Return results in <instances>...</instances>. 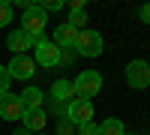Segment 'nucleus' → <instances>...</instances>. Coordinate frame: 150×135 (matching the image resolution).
I'll return each mask as SVG.
<instances>
[{
    "label": "nucleus",
    "mask_w": 150,
    "mask_h": 135,
    "mask_svg": "<svg viewBox=\"0 0 150 135\" xmlns=\"http://www.w3.org/2000/svg\"><path fill=\"white\" fill-rule=\"evenodd\" d=\"M45 24H48V15L39 9V3H30L24 6V15H21V30L30 36V39H42L45 33Z\"/></svg>",
    "instance_id": "obj_1"
},
{
    "label": "nucleus",
    "mask_w": 150,
    "mask_h": 135,
    "mask_svg": "<svg viewBox=\"0 0 150 135\" xmlns=\"http://www.w3.org/2000/svg\"><path fill=\"white\" fill-rule=\"evenodd\" d=\"M75 84V93H78V99H90L102 90V72L96 69H87V72H78V78L72 81Z\"/></svg>",
    "instance_id": "obj_2"
},
{
    "label": "nucleus",
    "mask_w": 150,
    "mask_h": 135,
    "mask_svg": "<svg viewBox=\"0 0 150 135\" xmlns=\"http://www.w3.org/2000/svg\"><path fill=\"white\" fill-rule=\"evenodd\" d=\"M102 33L96 30H81L78 33V42H75V54L78 57H99L102 54Z\"/></svg>",
    "instance_id": "obj_3"
},
{
    "label": "nucleus",
    "mask_w": 150,
    "mask_h": 135,
    "mask_svg": "<svg viewBox=\"0 0 150 135\" xmlns=\"http://www.w3.org/2000/svg\"><path fill=\"white\" fill-rule=\"evenodd\" d=\"M33 63L36 66H57L60 63V48L51 42V39H45V36H42V39H36L33 42Z\"/></svg>",
    "instance_id": "obj_4"
},
{
    "label": "nucleus",
    "mask_w": 150,
    "mask_h": 135,
    "mask_svg": "<svg viewBox=\"0 0 150 135\" xmlns=\"http://www.w3.org/2000/svg\"><path fill=\"white\" fill-rule=\"evenodd\" d=\"M126 81H129L132 90L150 87V63L147 60H129L126 63Z\"/></svg>",
    "instance_id": "obj_5"
},
{
    "label": "nucleus",
    "mask_w": 150,
    "mask_h": 135,
    "mask_svg": "<svg viewBox=\"0 0 150 135\" xmlns=\"http://www.w3.org/2000/svg\"><path fill=\"white\" fill-rule=\"evenodd\" d=\"M66 120L72 126H84V123H90L93 120V102L90 99H75L66 105Z\"/></svg>",
    "instance_id": "obj_6"
},
{
    "label": "nucleus",
    "mask_w": 150,
    "mask_h": 135,
    "mask_svg": "<svg viewBox=\"0 0 150 135\" xmlns=\"http://www.w3.org/2000/svg\"><path fill=\"white\" fill-rule=\"evenodd\" d=\"M6 72H9V78L27 81V78H33L36 63H33V57H27V54H15V57H12V63L6 66Z\"/></svg>",
    "instance_id": "obj_7"
},
{
    "label": "nucleus",
    "mask_w": 150,
    "mask_h": 135,
    "mask_svg": "<svg viewBox=\"0 0 150 135\" xmlns=\"http://www.w3.org/2000/svg\"><path fill=\"white\" fill-rule=\"evenodd\" d=\"M0 117L3 120H21L24 117V105L18 93H3L0 96Z\"/></svg>",
    "instance_id": "obj_8"
},
{
    "label": "nucleus",
    "mask_w": 150,
    "mask_h": 135,
    "mask_svg": "<svg viewBox=\"0 0 150 135\" xmlns=\"http://www.w3.org/2000/svg\"><path fill=\"white\" fill-rule=\"evenodd\" d=\"M51 99L57 102V105H69V102H75L78 99V93H75V84L72 81H66V78H60V81H54L51 84Z\"/></svg>",
    "instance_id": "obj_9"
},
{
    "label": "nucleus",
    "mask_w": 150,
    "mask_h": 135,
    "mask_svg": "<svg viewBox=\"0 0 150 135\" xmlns=\"http://www.w3.org/2000/svg\"><path fill=\"white\" fill-rule=\"evenodd\" d=\"M78 33L81 30H75V27H69V24H60V27L54 30V45L60 48V51H66V48H75V42H78Z\"/></svg>",
    "instance_id": "obj_10"
},
{
    "label": "nucleus",
    "mask_w": 150,
    "mask_h": 135,
    "mask_svg": "<svg viewBox=\"0 0 150 135\" xmlns=\"http://www.w3.org/2000/svg\"><path fill=\"white\" fill-rule=\"evenodd\" d=\"M33 42H36V39H30V36L24 33L21 27H18V30H12V33L6 36V48H9L12 54H24L27 48H33Z\"/></svg>",
    "instance_id": "obj_11"
},
{
    "label": "nucleus",
    "mask_w": 150,
    "mask_h": 135,
    "mask_svg": "<svg viewBox=\"0 0 150 135\" xmlns=\"http://www.w3.org/2000/svg\"><path fill=\"white\" fill-rule=\"evenodd\" d=\"M18 96H21V105H24V114H27V111H42V99H45V96H42L39 87H27Z\"/></svg>",
    "instance_id": "obj_12"
},
{
    "label": "nucleus",
    "mask_w": 150,
    "mask_h": 135,
    "mask_svg": "<svg viewBox=\"0 0 150 135\" xmlns=\"http://www.w3.org/2000/svg\"><path fill=\"white\" fill-rule=\"evenodd\" d=\"M21 120H24V129H27L30 135H39V132L45 129V123H48V120H45V111H27Z\"/></svg>",
    "instance_id": "obj_13"
},
{
    "label": "nucleus",
    "mask_w": 150,
    "mask_h": 135,
    "mask_svg": "<svg viewBox=\"0 0 150 135\" xmlns=\"http://www.w3.org/2000/svg\"><path fill=\"white\" fill-rule=\"evenodd\" d=\"M96 129H99V135H126V129H123V120H117V117H108L105 123H99Z\"/></svg>",
    "instance_id": "obj_14"
},
{
    "label": "nucleus",
    "mask_w": 150,
    "mask_h": 135,
    "mask_svg": "<svg viewBox=\"0 0 150 135\" xmlns=\"http://www.w3.org/2000/svg\"><path fill=\"white\" fill-rule=\"evenodd\" d=\"M69 27H75V30H81L84 27V24H87V12L84 9H69Z\"/></svg>",
    "instance_id": "obj_15"
},
{
    "label": "nucleus",
    "mask_w": 150,
    "mask_h": 135,
    "mask_svg": "<svg viewBox=\"0 0 150 135\" xmlns=\"http://www.w3.org/2000/svg\"><path fill=\"white\" fill-rule=\"evenodd\" d=\"M9 21H12V6L6 0H0V27H6Z\"/></svg>",
    "instance_id": "obj_16"
},
{
    "label": "nucleus",
    "mask_w": 150,
    "mask_h": 135,
    "mask_svg": "<svg viewBox=\"0 0 150 135\" xmlns=\"http://www.w3.org/2000/svg\"><path fill=\"white\" fill-rule=\"evenodd\" d=\"M9 72H6V66H0V96H3V93H9Z\"/></svg>",
    "instance_id": "obj_17"
},
{
    "label": "nucleus",
    "mask_w": 150,
    "mask_h": 135,
    "mask_svg": "<svg viewBox=\"0 0 150 135\" xmlns=\"http://www.w3.org/2000/svg\"><path fill=\"white\" fill-rule=\"evenodd\" d=\"M72 132H75V126H72L69 120L63 117V120H60V135H72Z\"/></svg>",
    "instance_id": "obj_18"
},
{
    "label": "nucleus",
    "mask_w": 150,
    "mask_h": 135,
    "mask_svg": "<svg viewBox=\"0 0 150 135\" xmlns=\"http://www.w3.org/2000/svg\"><path fill=\"white\" fill-rule=\"evenodd\" d=\"M78 132H81V135H99V129H96L93 123H84V126H78Z\"/></svg>",
    "instance_id": "obj_19"
},
{
    "label": "nucleus",
    "mask_w": 150,
    "mask_h": 135,
    "mask_svg": "<svg viewBox=\"0 0 150 135\" xmlns=\"http://www.w3.org/2000/svg\"><path fill=\"white\" fill-rule=\"evenodd\" d=\"M138 15H141V21H144V24H150V3H144V6H141Z\"/></svg>",
    "instance_id": "obj_20"
},
{
    "label": "nucleus",
    "mask_w": 150,
    "mask_h": 135,
    "mask_svg": "<svg viewBox=\"0 0 150 135\" xmlns=\"http://www.w3.org/2000/svg\"><path fill=\"white\" fill-rule=\"evenodd\" d=\"M15 135H30V132L24 129V126H18V129H15Z\"/></svg>",
    "instance_id": "obj_21"
},
{
    "label": "nucleus",
    "mask_w": 150,
    "mask_h": 135,
    "mask_svg": "<svg viewBox=\"0 0 150 135\" xmlns=\"http://www.w3.org/2000/svg\"><path fill=\"white\" fill-rule=\"evenodd\" d=\"M39 135H45V132H39Z\"/></svg>",
    "instance_id": "obj_22"
},
{
    "label": "nucleus",
    "mask_w": 150,
    "mask_h": 135,
    "mask_svg": "<svg viewBox=\"0 0 150 135\" xmlns=\"http://www.w3.org/2000/svg\"><path fill=\"white\" fill-rule=\"evenodd\" d=\"M126 135H129V132H126Z\"/></svg>",
    "instance_id": "obj_23"
}]
</instances>
